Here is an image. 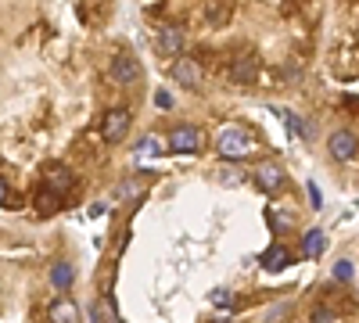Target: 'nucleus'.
<instances>
[{
  "label": "nucleus",
  "mask_w": 359,
  "mask_h": 323,
  "mask_svg": "<svg viewBox=\"0 0 359 323\" xmlns=\"http://www.w3.org/2000/svg\"><path fill=\"white\" fill-rule=\"evenodd\" d=\"M90 316H94V323H123V319L115 316V309L108 305V298L94 302V309H90Z\"/></svg>",
  "instance_id": "2eb2a0df"
},
{
  "label": "nucleus",
  "mask_w": 359,
  "mask_h": 323,
  "mask_svg": "<svg viewBox=\"0 0 359 323\" xmlns=\"http://www.w3.org/2000/svg\"><path fill=\"white\" fill-rule=\"evenodd\" d=\"M230 15H233L230 4H212V8H208V18H212V22H223V18H230Z\"/></svg>",
  "instance_id": "a211bd4d"
},
{
  "label": "nucleus",
  "mask_w": 359,
  "mask_h": 323,
  "mask_svg": "<svg viewBox=\"0 0 359 323\" xmlns=\"http://www.w3.org/2000/svg\"><path fill=\"white\" fill-rule=\"evenodd\" d=\"M162 148H158V137H144L140 140V155H158Z\"/></svg>",
  "instance_id": "6ab92c4d"
},
{
  "label": "nucleus",
  "mask_w": 359,
  "mask_h": 323,
  "mask_svg": "<svg viewBox=\"0 0 359 323\" xmlns=\"http://www.w3.org/2000/svg\"><path fill=\"white\" fill-rule=\"evenodd\" d=\"M230 79L233 83H255L259 79V62L255 57H241V62L230 65Z\"/></svg>",
  "instance_id": "9b49d317"
},
{
  "label": "nucleus",
  "mask_w": 359,
  "mask_h": 323,
  "mask_svg": "<svg viewBox=\"0 0 359 323\" xmlns=\"http://www.w3.org/2000/svg\"><path fill=\"white\" fill-rule=\"evenodd\" d=\"M47 319H50V323H79L83 312H79V305H76L72 298H57V302L47 309Z\"/></svg>",
  "instance_id": "9d476101"
},
{
  "label": "nucleus",
  "mask_w": 359,
  "mask_h": 323,
  "mask_svg": "<svg viewBox=\"0 0 359 323\" xmlns=\"http://www.w3.org/2000/svg\"><path fill=\"white\" fill-rule=\"evenodd\" d=\"M309 201L316 205V209H320V205H323V194H320V187H316V184H309Z\"/></svg>",
  "instance_id": "5701e85b"
},
{
  "label": "nucleus",
  "mask_w": 359,
  "mask_h": 323,
  "mask_svg": "<svg viewBox=\"0 0 359 323\" xmlns=\"http://www.w3.org/2000/svg\"><path fill=\"white\" fill-rule=\"evenodd\" d=\"M144 191V184L140 180H126L123 187H115V201H126V198H137Z\"/></svg>",
  "instance_id": "dca6fc26"
},
{
  "label": "nucleus",
  "mask_w": 359,
  "mask_h": 323,
  "mask_svg": "<svg viewBox=\"0 0 359 323\" xmlns=\"http://www.w3.org/2000/svg\"><path fill=\"white\" fill-rule=\"evenodd\" d=\"M327 151H331L334 162H352L359 155V140L348 133V130H334L331 140H327Z\"/></svg>",
  "instance_id": "423d86ee"
},
{
  "label": "nucleus",
  "mask_w": 359,
  "mask_h": 323,
  "mask_svg": "<svg viewBox=\"0 0 359 323\" xmlns=\"http://www.w3.org/2000/svg\"><path fill=\"white\" fill-rule=\"evenodd\" d=\"M43 184H47V191L40 194V205H50L54 198H65V194L76 187V180H72V172H69V169H50Z\"/></svg>",
  "instance_id": "39448f33"
},
{
  "label": "nucleus",
  "mask_w": 359,
  "mask_h": 323,
  "mask_svg": "<svg viewBox=\"0 0 359 323\" xmlns=\"http://www.w3.org/2000/svg\"><path fill=\"white\" fill-rule=\"evenodd\" d=\"M291 262V255H287V248L284 245H273V248H266V255H262V266L269 270V273H280L284 266Z\"/></svg>",
  "instance_id": "ddd939ff"
},
{
  "label": "nucleus",
  "mask_w": 359,
  "mask_h": 323,
  "mask_svg": "<svg viewBox=\"0 0 359 323\" xmlns=\"http://www.w3.org/2000/svg\"><path fill=\"white\" fill-rule=\"evenodd\" d=\"M252 148H255V137H252L241 123L223 126V130H219V137H216V151H219L223 158H230V162L252 155Z\"/></svg>",
  "instance_id": "f257e3e1"
},
{
  "label": "nucleus",
  "mask_w": 359,
  "mask_h": 323,
  "mask_svg": "<svg viewBox=\"0 0 359 323\" xmlns=\"http://www.w3.org/2000/svg\"><path fill=\"white\" fill-rule=\"evenodd\" d=\"M208 302H212L216 309H230V305H233V291H226V287H216L212 295H208Z\"/></svg>",
  "instance_id": "f3484780"
},
{
  "label": "nucleus",
  "mask_w": 359,
  "mask_h": 323,
  "mask_svg": "<svg viewBox=\"0 0 359 323\" xmlns=\"http://www.w3.org/2000/svg\"><path fill=\"white\" fill-rule=\"evenodd\" d=\"M252 180H255V187L262 191V194H277L280 187H284V169L277 165V162H259V169L252 172Z\"/></svg>",
  "instance_id": "7ed1b4c3"
},
{
  "label": "nucleus",
  "mask_w": 359,
  "mask_h": 323,
  "mask_svg": "<svg viewBox=\"0 0 359 323\" xmlns=\"http://www.w3.org/2000/svg\"><path fill=\"white\" fill-rule=\"evenodd\" d=\"M323 252H327V233L323 230H309L302 238V255L306 259H320Z\"/></svg>",
  "instance_id": "f8f14e48"
},
{
  "label": "nucleus",
  "mask_w": 359,
  "mask_h": 323,
  "mask_svg": "<svg viewBox=\"0 0 359 323\" xmlns=\"http://www.w3.org/2000/svg\"><path fill=\"white\" fill-rule=\"evenodd\" d=\"M241 180H245L241 169H226V172H223V184H241Z\"/></svg>",
  "instance_id": "4be33fe9"
},
{
  "label": "nucleus",
  "mask_w": 359,
  "mask_h": 323,
  "mask_svg": "<svg viewBox=\"0 0 359 323\" xmlns=\"http://www.w3.org/2000/svg\"><path fill=\"white\" fill-rule=\"evenodd\" d=\"M165 144H169L172 151H180V155H194V151L205 148V133H201L198 126H176Z\"/></svg>",
  "instance_id": "f03ea898"
},
{
  "label": "nucleus",
  "mask_w": 359,
  "mask_h": 323,
  "mask_svg": "<svg viewBox=\"0 0 359 323\" xmlns=\"http://www.w3.org/2000/svg\"><path fill=\"white\" fill-rule=\"evenodd\" d=\"M8 198V184H4V176H0V201Z\"/></svg>",
  "instance_id": "b1692460"
},
{
  "label": "nucleus",
  "mask_w": 359,
  "mask_h": 323,
  "mask_svg": "<svg viewBox=\"0 0 359 323\" xmlns=\"http://www.w3.org/2000/svg\"><path fill=\"white\" fill-rule=\"evenodd\" d=\"M352 273H355V270H352V262H348V259H341L338 266H334V277H338V280H352Z\"/></svg>",
  "instance_id": "aec40b11"
},
{
  "label": "nucleus",
  "mask_w": 359,
  "mask_h": 323,
  "mask_svg": "<svg viewBox=\"0 0 359 323\" xmlns=\"http://www.w3.org/2000/svg\"><path fill=\"white\" fill-rule=\"evenodd\" d=\"M155 47H158V54H165V57H184V33H180V29H172V25H165V29H158Z\"/></svg>",
  "instance_id": "1a4fd4ad"
},
{
  "label": "nucleus",
  "mask_w": 359,
  "mask_h": 323,
  "mask_svg": "<svg viewBox=\"0 0 359 323\" xmlns=\"http://www.w3.org/2000/svg\"><path fill=\"white\" fill-rule=\"evenodd\" d=\"M172 79L184 86V90H198L201 86V65L194 57H176L172 62Z\"/></svg>",
  "instance_id": "0eeeda50"
},
{
  "label": "nucleus",
  "mask_w": 359,
  "mask_h": 323,
  "mask_svg": "<svg viewBox=\"0 0 359 323\" xmlns=\"http://www.w3.org/2000/svg\"><path fill=\"white\" fill-rule=\"evenodd\" d=\"M111 79L123 83V86H133L140 79V62L133 54H115L111 57Z\"/></svg>",
  "instance_id": "6e6552de"
},
{
  "label": "nucleus",
  "mask_w": 359,
  "mask_h": 323,
  "mask_svg": "<svg viewBox=\"0 0 359 323\" xmlns=\"http://www.w3.org/2000/svg\"><path fill=\"white\" fill-rule=\"evenodd\" d=\"M269 223H273V230L280 233V230L291 226V216H284V212H269Z\"/></svg>",
  "instance_id": "412c9836"
},
{
  "label": "nucleus",
  "mask_w": 359,
  "mask_h": 323,
  "mask_svg": "<svg viewBox=\"0 0 359 323\" xmlns=\"http://www.w3.org/2000/svg\"><path fill=\"white\" fill-rule=\"evenodd\" d=\"M130 111L126 108H115V111H108L104 115V123H101V137H104V144H118L126 133H130Z\"/></svg>",
  "instance_id": "20e7f679"
},
{
  "label": "nucleus",
  "mask_w": 359,
  "mask_h": 323,
  "mask_svg": "<svg viewBox=\"0 0 359 323\" xmlns=\"http://www.w3.org/2000/svg\"><path fill=\"white\" fill-rule=\"evenodd\" d=\"M72 280H76L72 262H54V266H50V284H54L57 291H69V287H72Z\"/></svg>",
  "instance_id": "4468645a"
}]
</instances>
